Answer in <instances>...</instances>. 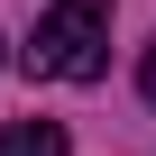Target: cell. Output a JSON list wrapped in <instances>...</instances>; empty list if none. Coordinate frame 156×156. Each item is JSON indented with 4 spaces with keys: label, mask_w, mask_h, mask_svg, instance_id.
I'll return each instance as SVG.
<instances>
[{
    "label": "cell",
    "mask_w": 156,
    "mask_h": 156,
    "mask_svg": "<svg viewBox=\"0 0 156 156\" xmlns=\"http://www.w3.org/2000/svg\"><path fill=\"white\" fill-rule=\"evenodd\" d=\"M0 46H9V37H0Z\"/></svg>",
    "instance_id": "277c9868"
},
{
    "label": "cell",
    "mask_w": 156,
    "mask_h": 156,
    "mask_svg": "<svg viewBox=\"0 0 156 156\" xmlns=\"http://www.w3.org/2000/svg\"><path fill=\"white\" fill-rule=\"evenodd\" d=\"M19 64L37 83H92L110 64V0H55L37 19V37L19 46Z\"/></svg>",
    "instance_id": "6da1fadb"
},
{
    "label": "cell",
    "mask_w": 156,
    "mask_h": 156,
    "mask_svg": "<svg viewBox=\"0 0 156 156\" xmlns=\"http://www.w3.org/2000/svg\"><path fill=\"white\" fill-rule=\"evenodd\" d=\"M147 101H156V46H147Z\"/></svg>",
    "instance_id": "3957f363"
},
{
    "label": "cell",
    "mask_w": 156,
    "mask_h": 156,
    "mask_svg": "<svg viewBox=\"0 0 156 156\" xmlns=\"http://www.w3.org/2000/svg\"><path fill=\"white\" fill-rule=\"evenodd\" d=\"M0 156H73V138L55 119H19V129H0Z\"/></svg>",
    "instance_id": "7a4b0ae2"
}]
</instances>
